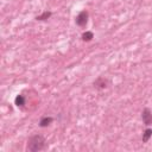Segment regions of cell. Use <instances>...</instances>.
I'll list each match as a JSON object with an SVG mask.
<instances>
[{
  "label": "cell",
  "mask_w": 152,
  "mask_h": 152,
  "mask_svg": "<svg viewBox=\"0 0 152 152\" xmlns=\"http://www.w3.org/2000/svg\"><path fill=\"white\" fill-rule=\"evenodd\" d=\"M141 120H142V124L148 127V126H152V110L150 108H144L142 112H141Z\"/></svg>",
  "instance_id": "277c9868"
},
{
  "label": "cell",
  "mask_w": 152,
  "mask_h": 152,
  "mask_svg": "<svg viewBox=\"0 0 152 152\" xmlns=\"http://www.w3.org/2000/svg\"><path fill=\"white\" fill-rule=\"evenodd\" d=\"M151 137H152V128L148 126V127L142 132V137H141L142 142H147V141L151 139Z\"/></svg>",
  "instance_id": "ba28073f"
},
{
  "label": "cell",
  "mask_w": 152,
  "mask_h": 152,
  "mask_svg": "<svg viewBox=\"0 0 152 152\" xmlns=\"http://www.w3.org/2000/svg\"><path fill=\"white\" fill-rule=\"evenodd\" d=\"M88 20H89V13H88L87 10H83V11H81V12L76 15V18H75V24H76L78 27H82V28H83V27L87 26Z\"/></svg>",
  "instance_id": "7a4b0ae2"
},
{
  "label": "cell",
  "mask_w": 152,
  "mask_h": 152,
  "mask_svg": "<svg viewBox=\"0 0 152 152\" xmlns=\"http://www.w3.org/2000/svg\"><path fill=\"white\" fill-rule=\"evenodd\" d=\"M52 122H53V118H52V116H48V115H45V116H42V118H40L38 125H39V127L45 128V127L50 126Z\"/></svg>",
  "instance_id": "5b68a950"
},
{
  "label": "cell",
  "mask_w": 152,
  "mask_h": 152,
  "mask_svg": "<svg viewBox=\"0 0 152 152\" xmlns=\"http://www.w3.org/2000/svg\"><path fill=\"white\" fill-rule=\"evenodd\" d=\"M25 103H26V99H25L24 95L19 94V95L15 96V99H14V104H15L18 108H24Z\"/></svg>",
  "instance_id": "8992f818"
},
{
  "label": "cell",
  "mask_w": 152,
  "mask_h": 152,
  "mask_svg": "<svg viewBox=\"0 0 152 152\" xmlns=\"http://www.w3.org/2000/svg\"><path fill=\"white\" fill-rule=\"evenodd\" d=\"M93 38H94V33H93L91 31H86V32H83L82 36H81V39H82L83 42H86V43L91 42Z\"/></svg>",
  "instance_id": "9c48e42d"
},
{
  "label": "cell",
  "mask_w": 152,
  "mask_h": 152,
  "mask_svg": "<svg viewBox=\"0 0 152 152\" xmlns=\"http://www.w3.org/2000/svg\"><path fill=\"white\" fill-rule=\"evenodd\" d=\"M109 83H110V82H109L108 78H106V77H103V76H99V77H96V78L94 80L93 87H94L96 90H103V89L108 88Z\"/></svg>",
  "instance_id": "3957f363"
},
{
  "label": "cell",
  "mask_w": 152,
  "mask_h": 152,
  "mask_svg": "<svg viewBox=\"0 0 152 152\" xmlns=\"http://www.w3.org/2000/svg\"><path fill=\"white\" fill-rule=\"evenodd\" d=\"M51 15H52V12H51V11H49V10H46V11H44L42 14L37 15L34 19H36L37 21H45V20L50 19V18H51Z\"/></svg>",
  "instance_id": "52a82bcc"
},
{
  "label": "cell",
  "mask_w": 152,
  "mask_h": 152,
  "mask_svg": "<svg viewBox=\"0 0 152 152\" xmlns=\"http://www.w3.org/2000/svg\"><path fill=\"white\" fill-rule=\"evenodd\" d=\"M46 148V140L42 134H33L27 140L26 150L28 152H39Z\"/></svg>",
  "instance_id": "6da1fadb"
}]
</instances>
